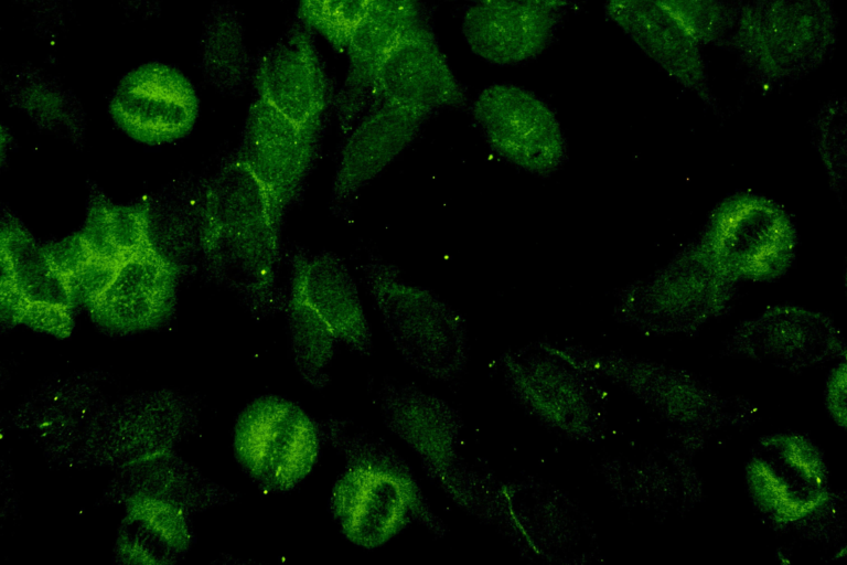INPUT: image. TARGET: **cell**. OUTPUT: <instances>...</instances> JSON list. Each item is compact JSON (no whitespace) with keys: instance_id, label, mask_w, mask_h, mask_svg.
Segmentation results:
<instances>
[{"instance_id":"44dd1931","label":"cell","mask_w":847,"mask_h":565,"mask_svg":"<svg viewBox=\"0 0 847 565\" xmlns=\"http://www.w3.org/2000/svg\"><path fill=\"white\" fill-rule=\"evenodd\" d=\"M291 263L292 282L337 341L361 353L368 352L371 330L356 284L343 259L332 252L311 256L297 252Z\"/></svg>"},{"instance_id":"9a60e30c","label":"cell","mask_w":847,"mask_h":565,"mask_svg":"<svg viewBox=\"0 0 847 565\" xmlns=\"http://www.w3.org/2000/svg\"><path fill=\"white\" fill-rule=\"evenodd\" d=\"M255 85L258 98L278 113L299 126L320 130L330 99L329 81L311 30L301 21L261 54Z\"/></svg>"},{"instance_id":"cb8c5ba5","label":"cell","mask_w":847,"mask_h":565,"mask_svg":"<svg viewBox=\"0 0 847 565\" xmlns=\"http://www.w3.org/2000/svg\"><path fill=\"white\" fill-rule=\"evenodd\" d=\"M286 311L296 364L307 382L322 386L328 379L325 367L332 360L339 341L293 282Z\"/></svg>"},{"instance_id":"603a6c76","label":"cell","mask_w":847,"mask_h":565,"mask_svg":"<svg viewBox=\"0 0 847 565\" xmlns=\"http://www.w3.org/2000/svg\"><path fill=\"white\" fill-rule=\"evenodd\" d=\"M202 70L222 90L242 88L249 77L250 62L238 15L229 6H218L207 18L202 36Z\"/></svg>"},{"instance_id":"d6986e66","label":"cell","mask_w":847,"mask_h":565,"mask_svg":"<svg viewBox=\"0 0 847 565\" xmlns=\"http://www.w3.org/2000/svg\"><path fill=\"white\" fill-rule=\"evenodd\" d=\"M428 117L386 102L372 108L346 136L332 185L333 201L347 200L384 170Z\"/></svg>"},{"instance_id":"4fadbf2b","label":"cell","mask_w":847,"mask_h":565,"mask_svg":"<svg viewBox=\"0 0 847 565\" xmlns=\"http://www.w3.org/2000/svg\"><path fill=\"white\" fill-rule=\"evenodd\" d=\"M319 131L299 126L262 99L250 106L236 157L282 217L313 161Z\"/></svg>"},{"instance_id":"2e32d148","label":"cell","mask_w":847,"mask_h":565,"mask_svg":"<svg viewBox=\"0 0 847 565\" xmlns=\"http://www.w3.org/2000/svg\"><path fill=\"white\" fill-rule=\"evenodd\" d=\"M421 20L420 0H369L349 40L346 79L334 99L345 137L375 107L373 79L380 61Z\"/></svg>"},{"instance_id":"d4e9b609","label":"cell","mask_w":847,"mask_h":565,"mask_svg":"<svg viewBox=\"0 0 847 565\" xmlns=\"http://www.w3.org/2000/svg\"><path fill=\"white\" fill-rule=\"evenodd\" d=\"M701 44H719L735 29L738 0H658Z\"/></svg>"},{"instance_id":"484cf974","label":"cell","mask_w":847,"mask_h":565,"mask_svg":"<svg viewBox=\"0 0 847 565\" xmlns=\"http://www.w3.org/2000/svg\"><path fill=\"white\" fill-rule=\"evenodd\" d=\"M368 3L369 0H298V17L334 50L342 52Z\"/></svg>"},{"instance_id":"30bf717a","label":"cell","mask_w":847,"mask_h":565,"mask_svg":"<svg viewBox=\"0 0 847 565\" xmlns=\"http://www.w3.org/2000/svg\"><path fill=\"white\" fill-rule=\"evenodd\" d=\"M746 480L755 508L776 524L805 521L829 499L824 458L798 434H774L759 441L747 463Z\"/></svg>"},{"instance_id":"83f0119b","label":"cell","mask_w":847,"mask_h":565,"mask_svg":"<svg viewBox=\"0 0 847 565\" xmlns=\"http://www.w3.org/2000/svg\"><path fill=\"white\" fill-rule=\"evenodd\" d=\"M826 399L832 416L844 426L846 422V369L844 363L841 366H837L829 377Z\"/></svg>"},{"instance_id":"4316f807","label":"cell","mask_w":847,"mask_h":565,"mask_svg":"<svg viewBox=\"0 0 847 565\" xmlns=\"http://www.w3.org/2000/svg\"><path fill=\"white\" fill-rule=\"evenodd\" d=\"M817 147L834 190L841 198L845 189V109L828 108L819 120Z\"/></svg>"},{"instance_id":"8992f818","label":"cell","mask_w":847,"mask_h":565,"mask_svg":"<svg viewBox=\"0 0 847 565\" xmlns=\"http://www.w3.org/2000/svg\"><path fill=\"white\" fill-rule=\"evenodd\" d=\"M700 243L737 281L771 280L792 264L796 232L791 217L776 202L738 193L716 207Z\"/></svg>"},{"instance_id":"7c38bea8","label":"cell","mask_w":847,"mask_h":565,"mask_svg":"<svg viewBox=\"0 0 847 565\" xmlns=\"http://www.w3.org/2000/svg\"><path fill=\"white\" fill-rule=\"evenodd\" d=\"M115 122L132 139L158 145L184 137L199 113V99L175 68L148 63L128 73L109 106Z\"/></svg>"},{"instance_id":"277c9868","label":"cell","mask_w":847,"mask_h":565,"mask_svg":"<svg viewBox=\"0 0 847 565\" xmlns=\"http://www.w3.org/2000/svg\"><path fill=\"white\" fill-rule=\"evenodd\" d=\"M836 35L832 0H748L729 40L752 74L775 85L816 70Z\"/></svg>"},{"instance_id":"ffe728a7","label":"cell","mask_w":847,"mask_h":565,"mask_svg":"<svg viewBox=\"0 0 847 565\" xmlns=\"http://www.w3.org/2000/svg\"><path fill=\"white\" fill-rule=\"evenodd\" d=\"M733 343L748 355L790 365L837 355L841 339L826 317L794 306H779L742 323Z\"/></svg>"},{"instance_id":"5b68a950","label":"cell","mask_w":847,"mask_h":565,"mask_svg":"<svg viewBox=\"0 0 847 565\" xmlns=\"http://www.w3.org/2000/svg\"><path fill=\"white\" fill-rule=\"evenodd\" d=\"M737 288L699 242L621 291L620 313L652 332H689L725 311Z\"/></svg>"},{"instance_id":"e0dca14e","label":"cell","mask_w":847,"mask_h":565,"mask_svg":"<svg viewBox=\"0 0 847 565\" xmlns=\"http://www.w3.org/2000/svg\"><path fill=\"white\" fill-rule=\"evenodd\" d=\"M605 12L667 75L716 106L699 43L658 0H605Z\"/></svg>"},{"instance_id":"6da1fadb","label":"cell","mask_w":847,"mask_h":565,"mask_svg":"<svg viewBox=\"0 0 847 565\" xmlns=\"http://www.w3.org/2000/svg\"><path fill=\"white\" fill-rule=\"evenodd\" d=\"M47 247L76 305L99 327L141 331L171 313L176 268L153 244L141 207L97 199L79 232Z\"/></svg>"},{"instance_id":"ba28073f","label":"cell","mask_w":847,"mask_h":565,"mask_svg":"<svg viewBox=\"0 0 847 565\" xmlns=\"http://www.w3.org/2000/svg\"><path fill=\"white\" fill-rule=\"evenodd\" d=\"M234 448L243 468L260 487L286 491L297 486L315 463L320 431L293 402L261 396L238 417Z\"/></svg>"},{"instance_id":"9c48e42d","label":"cell","mask_w":847,"mask_h":565,"mask_svg":"<svg viewBox=\"0 0 847 565\" xmlns=\"http://www.w3.org/2000/svg\"><path fill=\"white\" fill-rule=\"evenodd\" d=\"M2 318L58 338L74 326L75 299L47 244L15 220L1 227Z\"/></svg>"},{"instance_id":"7a4b0ae2","label":"cell","mask_w":847,"mask_h":565,"mask_svg":"<svg viewBox=\"0 0 847 565\" xmlns=\"http://www.w3.org/2000/svg\"><path fill=\"white\" fill-rule=\"evenodd\" d=\"M281 220L236 156L211 180L201 234L208 268L261 316L287 307L277 285Z\"/></svg>"},{"instance_id":"f546056e","label":"cell","mask_w":847,"mask_h":565,"mask_svg":"<svg viewBox=\"0 0 847 565\" xmlns=\"http://www.w3.org/2000/svg\"><path fill=\"white\" fill-rule=\"evenodd\" d=\"M122 1L129 4L135 10H143V9H150L152 6H156L159 0H122Z\"/></svg>"},{"instance_id":"5bb4252c","label":"cell","mask_w":847,"mask_h":565,"mask_svg":"<svg viewBox=\"0 0 847 565\" xmlns=\"http://www.w3.org/2000/svg\"><path fill=\"white\" fill-rule=\"evenodd\" d=\"M375 106L390 103L430 116L444 107L465 104L432 31L421 20L388 51L373 79Z\"/></svg>"},{"instance_id":"7402d4cb","label":"cell","mask_w":847,"mask_h":565,"mask_svg":"<svg viewBox=\"0 0 847 565\" xmlns=\"http://www.w3.org/2000/svg\"><path fill=\"white\" fill-rule=\"evenodd\" d=\"M187 524L176 505L141 497L132 501L124 519L118 548L132 563H168L189 544Z\"/></svg>"},{"instance_id":"8fae6325","label":"cell","mask_w":847,"mask_h":565,"mask_svg":"<svg viewBox=\"0 0 847 565\" xmlns=\"http://www.w3.org/2000/svg\"><path fill=\"white\" fill-rule=\"evenodd\" d=\"M473 118L490 147L506 161L536 174L558 169L565 138L554 111L533 93L510 84L482 90Z\"/></svg>"},{"instance_id":"ac0fdd59","label":"cell","mask_w":847,"mask_h":565,"mask_svg":"<svg viewBox=\"0 0 847 565\" xmlns=\"http://www.w3.org/2000/svg\"><path fill=\"white\" fill-rule=\"evenodd\" d=\"M558 9L526 0L473 3L463 17L468 46L496 65H513L538 55L550 41Z\"/></svg>"},{"instance_id":"52a82bcc","label":"cell","mask_w":847,"mask_h":565,"mask_svg":"<svg viewBox=\"0 0 847 565\" xmlns=\"http://www.w3.org/2000/svg\"><path fill=\"white\" fill-rule=\"evenodd\" d=\"M361 268L385 328L405 358L430 374L449 371L461 344V323L452 309L430 291L400 280L397 268L378 256L369 255Z\"/></svg>"},{"instance_id":"3957f363","label":"cell","mask_w":847,"mask_h":565,"mask_svg":"<svg viewBox=\"0 0 847 565\" xmlns=\"http://www.w3.org/2000/svg\"><path fill=\"white\" fill-rule=\"evenodd\" d=\"M329 428L346 458L332 491L331 511L349 540L377 547L420 512L419 494L406 468L378 440L350 435L335 420Z\"/></svg>"},{"instance_id":"f1b7e54d","label":"cell","mask_w":847,"mask_h":565,"mask_svg":"<svg viewBox=\"0 0 847 565\" xmlns=\"http://www.w3.org/2000/svg\"><path fill=\"white\" fill-rule=\"evenodd\" d=\"M467 1H470L472 3H479V2H486V1H493V0H467ZM526 1L546 4L558 10H561V8L566 6V0H526Z\"/></svg>"}]
</instances>
